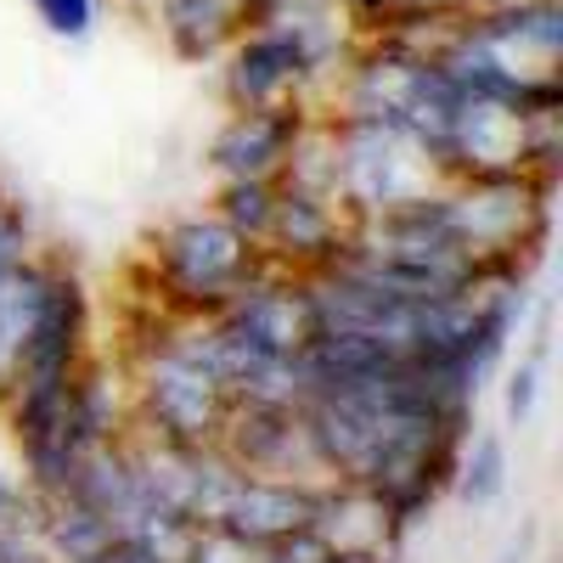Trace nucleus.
<instances>
[{"label":"nucleus","mask_w":563,"mask_h":563,"mask_svg":"<svg viewBox=\"0 0 563 563\" xmlns=\"http://www.w3.org/2000/svg\"><path fill=\"white\" fill-rule=\"evenodd\" d=\"M327 119H333V135H339V203L350 209V220L384 214V209H395V203H406L417 192L445 186L400 124L339 119V113H327Z\"/></svg>","instance_id":"2"},{"label":"nucleus","mask_w":563,"mask_h":563,"mask_svg":"<svg viewBox=\"0 0 563 563\" xmlns=\"http://www.w3.org/2000/svg\"><path fill=\"white\" fill-rule=\"evenodd\" d=\"M271 209H276V180H220L214 192V214L249 243H265Z\"/></svg>","instance_id":"13"},{"label":"nucleus","mask_w":563,"mask_h":563,"mask_svg":"<svg viewBox=\"0 0 563 563\" xmlns=\"http://www.w3.org/2000/svg\"><path fill=\"white\" fill-rule=\"evenodd\" d=\"M310 536L327 547V552H344V558H395L400 547V525L378 490L366 485H344V479H327L316 490V519H310Z\"/></svg>","instance_id":"8"},{"label":"nucleus","mask_w":563,"mask_h":563,"mask_svg":"<svg viewBox=\"0 0 563 563\" xmlns=\"http://www.w3.org/2000/svg\"><path fill=\"white\" fill-rule=\"evenodd\" d=\"M344 7H350V12H355V23L372 34V29H378V23H384L395 7H400V0H344Z\"/></svg>","instance_id":"18"},{"label":"nucleus","mask_w":563,"mask_h":563,"mask_svg":"<svg viewBox=\"0 0 563 563\" xmlns=\"http://www.w3.org/2000/svg\"><path fill=\"white\" fill-rule=\"evenodd\" d=\"M260 271H271L260 243L238 238L214 209L164 220L147 243L153 310H164L175 321H214Z\"/></svg>","instance_id":"1"},{"label":"nucleus","mask_w":563,"mask_h":563,"mask_svg":"<svg viewBox=\"0 0 563 563\" xmlns=\"http://www.w3.org/2000/svg\"><path fill=\"white\" fill-rule=\"evenodd\" d=\"M220 90L225 108H282V102H316L305 52L288 29L271 18H249V29L225 45L220 57Z\"/></svg>","instance_id":"4"},{"label":"nucleus","mask_w":563,"mask_h":563,"mask_svg":"<svg viewBox=\"0 0 563 563\" xmlns=\"http://www.w3.org/2000/svg\"><path fill=\"white\" fill-rule=\"evenodd\" d=\"M23 254H34V225H29V209L0 186V265H12V260H23Z\"/></svg>","instance_id":"16"},{"label":"nucleus","mask_w":563,"mask_h":563,"mask_svg":"<svg viewBox=\"0 0 563 563\" xmlns=\"http://www.w3.org/2000/svg\"><path fill=\"white\" fill-rule=\"evenodd\" d=\"M0 563H57L45 547V525H40V501L18 496L0 512Z\"/></svg>","instance_id":"14"},{"label":"nucleus","mask_w":563,"mask_h":563,"mask_svg":"<svg viewBox=\"0 0 563 563\" xmlns=\"http://www.w3.org/2000/svg\"><path fill=\"white\" fill-rule=\"evenodd\" d=\"M316 490L321 485H305V479H265V474H238L214 530L238 536L249 547H276L288 536H305L310 519H316Z\"/></svg>","instance_id":"7"},{"label":"nucleus","mask_w":563,"mask_h":563,"mask_svg":"<svg viewBox=\"0 0 563 563\" xmlns=\"http://www.w3.org/2000/svg\"><path fill=\"white\" fill-rule=\"evenodd\" d=\"M451 490H456L467 507H490V501L507 490V445H501L496 434H467L462 451H456Z\"/></svg>","instance_id":"12"},{"label":"nucleus","mask_w":563,"mask_h":563,"mask_svg":"<svg viewBox=\"0 0 563 563\" xmlns=\"http://www.w3.org/2000/svg\"><path fill=\"white\" fill-rule=\"evenodd\" d=\"M350 209L333 203V198H316L305 186H288L276 180V209H271V225H265V265L271 271H288V276H321L344 249H350Z\"/></svg>","instance_id":"5"},{"label":"nucleus","mask_w":563,"mask_h":563,"mask_svg":"<svg viewBox=\"0 0 563 563\" xmlns=\"http://www.w3.org/2000/svg\"><path fill=\"white\" fill-rule=\"evenodd\" d=\"M238 474H265V479H305L327 485V467L316 456L305 406H271V400H238L214 440Z\"/></svg>","instance_id":"3"},{"label":"nucleus","mask_w":563,"mask_h":563,"mask_svg":"<svg viewBox=\"0 0 563 563\" xmlns=\"http://www.w3.org/2000/svg\"><path fill=\"white\" fill-rule=\"evenodd\" d=\"M113 7H124V12H147L153 0H113Z\"/></svg>","instance_id":"20"},{"label":"nucleus","mask_w":563,"mask_h":563,"mask_svg":"<svg viewBox=\"0 0 563 563\" xmlns=\"http://www.w3.org/2000/svg\"><path fill=\"white\" fill-rule=\"evenodd\" d=\"M40 525H45V547H52L57 563H97V558H108L113 541H119V525L102 519L97 507L74 501V496L40 501Z\"/></svg>","instance_id":"11"},{"label":"nucleus","mask_w":563,"mask_h":563,"mask_svg":"<svg viewBox=\"0 0 563 563\" xmlns=\"http://www.w3.org/2000/svg\"><path fill=\"white\" fill-rule=\"evenodd\" d=\"M541 355H547V350H530L519 366H512V378H507V417H512V422H530V411H536V395H541Z\"/></svg>","instance_id":"17"},{"label":"nucleus","mask_w":563,"mask_h":563,"mask_svg":"<svg viewBox=\"0 0 563 563\" xmlns=\"http://www.w3.org/2000/svg\"><path fill=\"white\" fill-rule=\"evenodd\" d=\"M135 429V411H130V378L113 372V361L90 355L79 366V378L68 389V445L85 456L97 445H119Z\"/></svg>","instance_id":"9"},{"label":"nucleus","mask_w":563,"mask_h":563,"mask_svg":"<svg viewBox=\"0 0 563 563\" xmlns=\"http://www.w3.org/2000/svg\"><path fill=\"white\" fill-rule=\"evenodd\" d=\"M243 7H249V18H254V12H265V7H271V0H243Z\"/></svg>","instance_id":"21"},{"label":"nucleus","mask_w":563,"mask_h":563,"mask_svg":"<svg viewBox=\"0 0 563 563\" xmlns=\"http://www.w3.org/2000/svg\"><path fill=\"white\" fill-rule=\"evenodd\" d=\"M147 12L158 18V34L180 63H220L225 45L249 29L243 0H153Z\"/></svg>","instance_id":"10"},{"label":"nucleus","mask_w":563,"mask_h":563,"mask_svg":"<svg viewBox=\"0 0 563 563\" xmlns=\"http://www.w3.org/2000/svg\"><path fill=\"white\" fill-rule=\"evenodd\" d=\"M18 496H23V490H18V485H12V479H7V474H0V512H7V507H12V501H18Z\"/></svg>","instance_id":"19"},{"label":"nucleus","mask_w":563,"mask_h":563,"mask_svg":"<svg viewBox=\"0 0 563 563\" xmlns=\"http://www.w3.org/2000/svg\"><path fill=\"white\" fill-rule=\"evenodd\" d=\"M316 102H282V108H231L209 141V169L220 180H282L299 130L310 124Z\"/></svg>","instance_id":"6"},{"label":"nucleus","mask_w":563,"mask_h":563,"mask_svg":"<svg viewBox=\"0 0 563 563\" xmlns=\"http://www.w3.org/2000/svg\"><path fill=\"white\" fill-rule=\"evenodd\" d=\"M29 12L57 40H90V29L102 18V0H29Z\"/></svg>","instance_id":"15"}]
</instances>
